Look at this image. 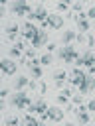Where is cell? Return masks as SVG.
Returning a JSON list of instances; mask_svg holds the SVG:
<instances>
[{
	"label": "cell",
	"instance_id": "1",
	"mask_svg": "<svg viewBox=\"0 0 95 126\" xmlns=\"http://www.w3.org/2000/svg\"><path fill=\"white\" fill-rule=\"evenodd\" d=\"M8 104L12 108H16V110H24V108H28L32 104V98H30V94L26 91H14V94H10Z\"/></svg>",
	"mask_w": 95,
	"mask_h": 126
},
{
	"label": "cell",
	"instance_id": "2",
	"mask_svg": "<svg viewBox=\"0 0 95 126\" xmlns=\"http://www.w3.org/2000/svg\"><path fill=\"white\" fill-rule=\"evenodd\" d=\"M57 57H59L63 63H75V59L79 57V51H77V47H75L73 43H69V45H63V47H59V51H57Z\"/></svg>",
	"mask_w": 95,
	"mask_h": 126
},
{
	"label": "cell",
	"instance_id": "3",
	"mask_svg": "<svg viewBox=\"0 0 95 126\" xmlns=\"http://www.w3.org/2000/svg\"><path fill=\"white\" fill-rule=\"evenodd\" d=\"M63 116H65V110L61 108V104H57V102H55L53 106H48V112H46V114H44V116H42L40 120H42V122H44V120H51V122H61V120H63Z\"/></svg>",
	"mask_w": 95,
	"mask_h": 126
},
{
	"label": "cell",
	"instance_id": "4",
	"mask_svg": "<svg viewBox=\"0 0 95 126\" xmlns=\"http://www.w3.org/2000/svg\"><path fill=\"white\" fill-rule=\"evenodd\" d=\"M2 32H4V41H6V43H8V41H12V43H14V41L18 39V33H20V26H18L16 22H6Z\"/></svg>",
	"mask_w": 95,
	"mask_h": 126
},
{
	"label": "cell",
	"instance_id": "5",
	"mask_svg": "<svg viewBox=\"0 0 95 126\" xmlns=\"http://www.w3.org/2000/svg\"><path fill=\"white\" fill-rule=\"evenodd\" d=\"M44 28H49V30H61L63 28V16H59L57 12H49L46 22H44Z\"/></svg>",
	"mask_w": 95,
	"mask_h": 126
},
{
	"label": "cell",
	"instance_id": "6",
	"mask_svg": "<svg viewBox=\"0 0 95 126\" xmlns=\"http://www.w3.org/2000/svg\"><path fill=\"white\" fill-rule=\"evenodd\" d=\"M30 10H32V8H30L28 0H14L12 6H10V12H12L16 18H20V16H28Z\"/></svg>",
	"mask_w": 95,
	"mask_h": 126
},
{
	"label": "cell",
	"instance_id": "7",
	"mask_svg": "<svg viewBox=\"0 0 95 126\" xmlns=\"http://www.w3.org/2000/svg\"><path fill=\"white\" fill-rule=\"evenodd\" d=\"M0 69H2V75H4V77H10V75H16L18 63H16V59H12V57H4V59L0 61Z\"/></svg>",
	"mask_w": 95,
	"mask_h": 126
},
{
	"label": "cell",
	"instance_id": "8",
	"mask_svg": "<svg viewBox=\"0 0 95 126\" xmlns=\"http://www.w3.org/2000/svg\"><path fill=\"white\" fill-rule=\"evenodd\" d=\"M67 77H69V73H65V69H55L53 73H51V87H55V89H61L63 85H65V81H67Z\"/></svg>",
	"mask_w": 95,
	"mask_h": 126
},
{
	"label": "cell",
	"instance_id": "9",
	"mask_svg": "<svg viewBox=\"0 0 95 126\" xmlns=\"http://www.w3.org/2000/svg\"><path fill=\"white\" fill-rule=\"evenodd\" d=\"M95 63V53H93V49H87L85 53H81L77 59H75V65L77 67H91Z\"/></svg>",
	"mask_w": 95,
	"mask_h": 126
},
{
	"label": "cell",
	"instance_id": "10",
	"mask_svg": "<svg viewBox=\"0 0 95 126\" xmlns=\"http://www.w3.org/2000/svg\"><path fill=\"white\" fill-rule=\"evenodd\" d=\"M73 116H75V120L79 124H87L89 122V110H87V106L85 104H75L73 106Z\"/></svg>",
	"mask_w": 95,
	"mask_h": 126
},
{
	"label": "cell",
	"instance_id": "11",
	"mask_svg": "<svg viewBox=\"0 0 95 126\" xmlns=\"http://www.w3.org/2000/svg\"><path fill=\"white\" fill-rule=\"evenodd\" d=\"M48 14H49V12H48L46 8H42V6H38V8H34V10H30L26 18H28L30 22H46V18H48Z\"/></svg>",
	"mask_w": 95,
	"mask_h": 126
},
{
	"label": "cell",
	"instance_id": "12",
	"mask_svg": "<svg viewBox=\"0 0 95 126\" xmlns=\"http://www.w3.org/2000/svg\"><path fill=\"white\" fill-rule=\"evenodd\" d=\"M85 77H87V75H85V71H81V67H75V69H71V71H69V79H67V81H69V85L79 87V85L85 81Z\"/></svg>",
	"mask_w": 95,
	"mask_h": 126
},
{
	"label": "cell",
	"instance_id": "13",
	"mask_svg": "<svg viewBox=\"0 0 95 126\" xmlns=\"http://www.w3.org/2000/svg\"><path fill=\"white\" fill-rule=\"evenodd\" d=\"M48 37H49V32H46V28L42 26L40 30H38V33H36V37L32 39V47H44L46 43H48Z\"/></svg>",
	"mask_w": 95,
	"mask_h": 126
},
{
	"label": "cell",
	"instance_id": "14",
	"mask_svg": "<svg viewBox=\"0 0 95 126\" xmlns=\"http://www.w3.org/2000/svg\"><path fill=\"white\" fill-rule=\"evenodd\" d=\"M28 112H32V114H40V118L48 112V104H46V100L44 98H38V100H34L30 106H28Z\"/></svg>",
	"mask_w": 95,
	"mask_h": 126
},
{
	"label": "cell",
	"instance_id": "15",
	"mask_svg": "<svg viewBox=\"0 0 95 126\" xmlns=\"http://www.w3.org/2000/svg\"><path fill=\"white\" fill-rule=\"evenodd\" d=\"M20 33H22V37H26V39H34L36 37V33H38V28L32 24V22H24L22 26H20Z\"/></svg>",
	"mask_w": 95,
	"mask_h": 126
},
{
	"label": "cell",
	"instance_id": "16",
	"mask_svg": "<svg viewBox=\"0 0 95 126\" xmlns=\"http://www.w3.org/2000/svg\"><path fill=\"white\" fill-rule=\"evenodd\" d=\"M93 89H95V73H89L85 77V81L79 85V93L81 94H89V93H93Z\"/></svg>",
	"mask_w": 95,
	"mask_h": 126
},
{
	"label": "cell",
	"instance_id": "17",
	"mask_svg": "<svg viewBox=\"0 0 95 126\" xmlns=\"http://www.w3.org/2000/svg\"><path fill=\"white\" fill-rule=\"evenodd\" d=\"M28 77H24V75H16L14 79H12V89L14 91H22L24 87H28Z\"/></svg>",
	"mask_w": 95,
	"mask_h": 126
},
{
	"label": "cell",
	"instance_id": "18",
	"mask_svg": "<svg viewBox=\"0 0 95 126\" xmlns=\"http://www.w3.org/2000/svg\"><path fill=\"white\" fill-rule=\"evenodd\" d=\"M75 37H77L75 30H63V33H61V43H63V45H69V43H73Z\"/></svg>",
	"mask_w": 95,
	"mask_h": 126
},
{
	"label": "cell",
	"instance_id": "19",
	"mask_svg": "<svg viewBox=\"0 0 95 126\" xmlns=\"http://www.w3.org/2000/svg\"><path fill=\"white\" fill-rule=\"evenodd\" d=\"M75 4V0H55V10L57 12H67L69 10V6H73Z\"/></svg>",
	"mask_w": 95,
	"mask_h": 126
},
{
	"label": "cell",
	"instance_id": "20",
	"mask_svg": "<svg viewBox=\"0 0 95 126\" xmlns=\"http://www.w3.org/2000/svg\"><path fill=\"white\" fill-rule=\"evenodd\" d=\"M75 28H77V32H79V33H85V32H89V22H87V16L79 18V20L75 22Z\"/></svg>",
	"mask_w": 95,
	"mask_h": 126
},
{
	"label": "cell",
	"instance_id": "21",
	"mask_svg": "<svg viewBox=\"0 0 95 126\" xmlns=\"http://www.w3.org/2000/svg\"><path fill=\"white\" fill-rule=\"evenodd\" d=\"M20 122H22V118L16 116V114H6V116H4V124H8V126H16V124H20Z\"/></svg>",
	"mask_w": 95,
	"mask_h": 126
},
{
	"label": "cell",
	"instance_id": "22",
	"mask_svg": "<svg viewBox=\"0 0 95 126\" xmlns=\"http://www.w3.org/2000/svg\"><path fill=\"white\" fill-rule=\"evenodd\" d=\"M83 45H85L87 49L95 47V37H93V33H91V32H85V39H83Z\"/></svg>",
	"mask_w": 95,
	"mask_h": 126
},
{
	"label": "cell",
	"instance_id": "23",
	"mask_svg": "<svg viewBox=\"0 0 95 126\" xmlns=\"http://www.w3.org/2000/svg\"><path fill=\"white\" fill-rule=\"evenodd\" d=\"M22 122H24V124H28V126H36L40 120H38V118H34V114H32V112H28V114H24V116H22Z\"/></svg>",
	"mask_w": 95,
	"mask_h": 126
},
{
	"label": "cell",
	"instance_id": "24",
	"mask_svg": "<svg viewBox=\"0 0 95 126\" xmlns=\"http://www.w3.org/2000/svg\"><path fill=\"white\" fill-rule=\"evenodd\" d=\"M30 75H32V79H42V67L40 65H34V67H30Z\"/></svg>",
	"mask_w": 95,
	"mask_h": 126
},
{
	"label": "cell",
	"instance_id": "25",
	"mask_svg": "<svg viewBox=\"0 0 95 126\" xmlns=\"http://www.w3.org/2000/svg\"><path fill=\"white\" fill-rule=\"evenodd\" d=\"M36 93H38V94H46V93H48V85H46V81L38 79V87H36Z\"/></svg>",
	"mask_w": 95,
	"mask_h": 126
},
{
	"label": "cell",
	"instance_id": "26",
	"mask_svg": "<svg viewBox=\"0 0 95 126\" xmlns=\"http://www.w3.org/2000/svg\"><path fill=\"white\" fill-rule=\"evenodd\" d=\"M8 55H10V57H12V59H18V57H20V55H22V49H18V47H16V45H12V47H10V49H8Z\"/></svg>",
	"mask_w": 95,
	"mask_h": 126
},
{
	"label": "cell",
	"instance_id": "27",
	"mask_svg": "<svg viewBox=\"0 0 95 126\" xmlns=\"http://www.w3.org/2000/svg\"><path fill=\"white\" fill-rule=\"evenodd\" d=\"M71 102H73V104H83V94H81L79 91L73 93V94H71Z\"/></svg>",
	"mask_w": 95,
	"mask_h": 126
},
{
	"label": "cell",
	"instance_id": "28",
	"mask_svg": "<svg viewBox=\"0 0 95 126\" xmlns=\"http://www.w3.org/2000/svg\"><path fill=\"white\" fill-rule=\"evenodd\" d=\"M51 61H53V59H51V53H44V55L40 57V63H42V65H51Z\"/></svg>",
	"mask_w": 95,
	"mask_h": 126
},
{
	"label": "cell",
	"instance_id": "29",
	"mask_svg": "<svg viewBox=\"0 0 95 126\" xmlns=\"http://www.w3.org/2000/svg\"><path fill=\"white\" fill-rule=\"evenodd\" d=\"M67 100H69V96H65V94H61V93H57V96H55V102H57V104H61V106H65V104H67Z\"/></svg>",
	"mask_w": 95,
	"mask_h": 126
},
{
	"label": "cell",
	"instance_id": "30",
	"mask_svg": "<svg viewBox=\"0 0 95 126\" xmlns=\"http://www.w3.org/2000/svg\"><path fill=\"white\" fill-rule=\"evenodd\" d=\"M12 45H16L18 49H22V51H24V49H26V37H18V39H16Z\"/></svg>",
	"mask_w": 95,
	"mask_h": 126
},
{
	"label": "cell",
	"instance_id": "31",
	"mask_svg": "<svg viewBox=\"0 0 95 126\" xmlns=\"http://www.w3.org/2000/svg\"><path fill=\"white\" fill-rule=\"evenodd\" d=\"M85 106H87V110H89V112H95V96H93V98H91Z\"/></svg>",
	"mask_w": 95,
	"mask_h": 126
},
{
	"label": "cell",
	"instance_id": "32",
	"mask_svg": "<svg viewBox=\"0 0 95 126\" xmlns=\"http://www.w3.org/2000/svg\"><path fill=\"white\" fill-rule=\"evenodd\" d=\"M8 94H10V87H2V89H0V96H2V98H6Z\"/></svg>",
	"mask_w": 95,
	"mask_h": 126
},
{
	"label": "cell",
	"instance_id": "33",
	"mask_svg": "<svg viewBox=\"0 0 95 126\" xmlns=\"http://www.w3.org/2000/svg\"><path fill=\"white\" fill-rule=\"evenodd\" d=\"M55 47H57V45H55V41H49V43H46V49H48V53H51Z\"/></svg>",
	"mask_w": 95,
	"mask_h": 126
},
{
	"label": "cell",
	"instance_id": "34",
	"mask_svg": "<svg viewBox=\"0 0 95 126\" xmlns=\"http://www.w3.org/2000/svg\"><path fill=\"white\" fill-rule=\"evenodd\" d=\"M87 18H91V20H95V6H91V8L87 10Z\"/></svg>",
	"mask_w": 95,
	"mask_h": 126
},
{
	"label": "cell",
	"instance_id": "35",
	"mask_svg": "<svg viewBox=\"0 0 95 126\" xmlns=\"http://www.w3.org/2000/svg\"><path fill=\"white\" fill-rule=\"evenodd\" d=\"M89 73H95V63H93V65L89 67Z\"/></svg>",
	"mask_w": 95,
	"mask_h": 126
},
{
	"label": "cell",
	"instance_id": "36",
	"mask_svg": "<svg viewBox=\"0 0 95 126\" xmlns=\"http://www.w3.org/2000/svg\"><path fill=\"white\" fill-rule=\"evenodd\" d=\"M0 4H2V6H6V4H8V0H0Z\"/></svg>",
	"mask_w": 95,
	"mask_h": 126
},
{
	"label": "cell",
	"instance_id": "37",
	"mask_svg": "<svg viewBox=\"0 0 95 126\" xmlns=\"http://www.w3.org/2000/svg\"><path fill=\"white\" fill-rule=\"evenodd\" d=\"M93 96H95V89H93Z\"/></svg>",
	"mask_w": 95,
	"mask_h": 126
},
{
	"label": "cell",
	"instance_id": "38",
	"mask_svg": "<svg viewBox=\"0 0 95 126\" xmlns=\"http://www.w3.org/2000/svg\"><path fill=\"white\" fill-rule=\"evenodd\" d=\"M40 2H46V0H40Z\"/></svg>",
	"mask_w": 95,
	"mask_h": 126
},
{
	"label": "cell",
	"instance_id": "39",
	"mask_svg": "<svg viewBox=\"0 0 95 126\" xmlns=\"http://www.w3.org/2000/svg\"><path fill=\"white\" fill-rule=\"evenodd\" d=\"M81 2H87V0H81Z\"/></svg>",
	"mask_w": 95,
	"mask_h": 126
},
{
	"label": "cell",
	"instance_id": "40",
	"mask_svg": "<svg viewBox=\"0 0 95 126\" xmlns=\"http://www.w3.org/2000/svg\"><path fill=\"white\" fill-rule=\"evenodd\" d=\"M93 2H95V0H93Z\"/></svg>",
	"mask_w": 95,
	"mask_h": 126
}]
</instances>
